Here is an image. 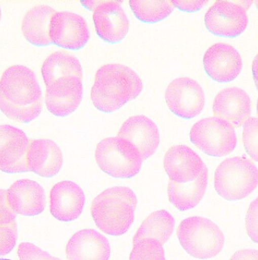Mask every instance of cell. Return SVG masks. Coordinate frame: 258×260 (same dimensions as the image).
Listing matches in <instances>:
<instances>
[{"label": "cell", "instance_id": "1", "mask_svg": "<svg viewBox=\"0 0 258 260\" xmlns=\"http://www.w3.org/2000/svg\"><path fill=\"white\" fill-rule=\"evenodd\" d=\"M41 88L35 74L27 67L14 65L0 80V110L14 121L28 123L43 110Z\"/></svg>", "mask_w": 258, "mask_h": 260}, {"label": "cell", "instance_id": "2", "mask_svg": "<svg viewBox=\"0 0 258 260\" xmlns=\"http://www.w3.org/2000/svg\"><path fill=\"white\" fill-rule=\"evenodd\" d=\"M143 90L138 74L121 64L111 63L97 70L91 97L95 108L112 113L134 100Z\"/></svg>", "mask_w": 258, "mask_h": 260}, {"label": "cell", "instance_id": "3", "mask_svg": "<svg viewBox=\"0 0 258 260\" xmlns=\"http://www.w3.org/2000/svg\"><path fill=\"white\" fill-rule=\"evenodd\" d=\"M137 204V197L131 188L113 187L94 199L91 213L100 230L109 235L120 236L132 225Z\"/></svg>", "mask_w": 258, "mask_h": 260}, {"label": "cell", "instance_id": "4", "mask_svg": "<svg viewBox=\"0 0 258 260\" xmlns=\"http://www.w3.org/2000/svg\"><path fill=\"white\" fill-rule=\"evenodd\" d=\"M182 247L193 257L211 259L223 250L225 238L223 232L206 218L192 216L183 219L177 231Z\"/></svg>", "mask_w": 258, "mask_h": 260}, {"label": "cell", "instance_id": "5", "mask_svg": "<svg viewBox=\"0 0 258 260\" xmlns=\"http://www.w3.org/2000/svg\"><path fill=\"white\" fill-rule=\"evenodd\" d=\"M258 185L255 164L245 157H235L224 160L214 173V188L227 201L246 198Z\"/></svg>", "mask_w": 258, "mask_h": 260}, {"label": "cell", "instance_id": "6", "mask_svg": "<svg viewBox=\"0 0 258 260\" xmlns=\"http://www.w3.org/2000/svg\"><path fill=\"white\" fill-rule=\"evenodd\" d=\"M95 160L102 171L118 179H130L138 174L143 161L132 143L117 136L106 138L97 144Z\"/></svg>", "mask_w": 258, "mask_h": 260}, {"label": "cell", "instance_id": "7", "mask_svg": "<svg viewBox=\"0 0 258 260\" xmlns=\"http://www.w3.org/2000/svg\"><path fill=\"white\" fill-rule=\"evenodd\" d=\"M191 142L211 157H225L236 147L234 127L223 119L211 117L195 123L190 132Z\"/></svg>", "mask_w": 258, "mask_h": 260}, {"label": "cell", "instance_id": "8", "mask_svg": "<svg viewBox=\"0 0 258 260\" xmlns=\"http://www.w3.org/2000/svg\"><path fill=\"white\" fill-rule=\"evenodd\" d=\"M170 111L183 119L200 114L205 103V93L198 82L190 77H179L169 83L165 94Z\"/></svg>", "mask_w": 258, "mask_h": 260}, {"label": "cell", "instance_id": "9", "mask_svg": "<svg viewBox=\"0 0 258 260\" xmlns=\"http://www.w3.org/2000/svg\"><path fill=\"white\" fill-rule=\"evenodd\" d=\"M248 24L247 9L239 1H216L205 15L206 28L220 37H239Z\"/></svg>", "mask_w": 258, "mask_h": 260}, {"label": "cell", "instance_id": "10", "mask_svg": "<svg viewBox=\"0 0 258 260\" xmlns=\"http://www.w3.org/2000/svg\"><path fill=\"white\" fill-rule=\"evenodd\" d=\"M90 37L88 23L78 14L56 12L51 19L49 37L60 47L79 50L89 43Z\"/></svg>", "mask_w": 258, "mask_h": 260}, {"label": "cell", "instance_id": "11", "mask_svg": "<svg viewBox=\"0 0 258 260\" xmlns=\"http://www.w3.org/2000/svg\"><path fill=\"white\" fill-rule=\"evenodd\" d=\"M30 141L22 130L0 125V170L7 173L28 172L27 154Z\"/></svg>", "mask_w": 258, "mask_h": 260}, {"label": "cell", "instance_id": "12", "mask_svg": "<svg viewBox=\"0 0 258 260\" xmlns=\"http://www.w3.org/2000/svg\"><path fill=\"white\" fill-rule=\"evenodd\" d=\"M83 95L82 79L65 76L46 86V107L54 115L66 117L79 108Z\"/></svg>", "mask_w": 258, "mask_h": 260}, {"label": "cell", "instance_id": "13", "mask_svg": "<svg viewBox=\"0 0 258 260\" xmlns=\"http://www.w3.org/2000/svg\"><path fill=\"white\" fill-rule=\"evenodd\" d=\"M205 72L214 81L229 83L240 74L242 60L231 45L218 43L208 48L203 57Z\"/></svg>", "mask_w": 258, "mask_h": 260}, {"label": "cell", "instance_id": "14", "mask_svg": "<svg viewBox=\"0 0 258 260\" xmlns=\"http://www.w3.org/2000/svg\"><path fill=\"white\" fill-rule=\"evenodd\" d=\"M93 21L97 35L112 44L121 42L129 32V19L117 1H102L94 11Z\"/></svg>", "mask_w": 258, "mask_h": 260}, {"label": "cell", "instance_id": "15", "mask_svg": "<svg viewBox=\"0 0 258 260\" xmlns=\"http://www.w3.org/2000/svg\"><path fill=\"white\" fill-rule=\"evenodd\" d=\"M163 164L169 180L177 183L195 180L206 168L194 150L183 145L171 147L165 153Z\"/></svg>", "mask_w": 258, "mask_h": 260}, {"label": "cell", "instance_id": "16", "mask_svg": "<svg viewBox=\"0 0 258 260\" xmlns=\"http://www.w3.org/2000/svg\"><path fill=\"white\" fill-rule=\"evenodd\" d=\"M117 137L132 143L140 151L143 161L156 152L160 143L158 126L145 115L129 117L122 125Z\"/></svg>", "mask_w": 258, "mask_h": 260}, {"label": "cell", "instance_id": "17", "mask_svg": "<svg viewBox=\"0 0 258 260\" xmlns=\"http://www.w3.org/2000/svg\"><path fill=\"white\" fill-rule=\"evenodd\" d=\"M6 193L9 207L16 214L35 216L46 208L44 188L35 181L27 179L17 181Z\"/></svg>", "mask_w": 258, "mask_h": 260}, {"label": "cell", "instance_id": "18", "mask_svg": "<svg viewBox=\"0 0 258 260\" xmlns=\"http://www.w3.org/2000/svg\"><path fill=\"white\" fill-rule=\"evenodd\" d=\"M85 194L80 185L71 181H62L54 185L50 193V212L61 222H71L81 216Z\"/></svg>", "mask_w": 258, "mask_h": 260}, {"label": "cell", "instance_id": "19", "mask_svg": "<svg viewBox=\"0 0 258 260\" xmlns=\"http://www.w3.org/2000/svg\"><path fill=\"white\" fill-rule=\"evenodd\" d=\"M251 99L248 94L238 87L220 91L214 100V117L226 120L233 127L239 128L251 115Z\"/></svg>", "mask_w": 258, "mask_h": 260}, {"label": "cell", "instance_id": "20", "mask_svg": "<svg viewBox=\"0 0 258 260\" xmlns=\"http://www.w3.org/2000/svg\"><path fill=\"white\" fill-rule=\"evenodd\" d=\"M64 162L60 147L50 139H31L27 154V167L42 177L56 176Z\"/></svg>", "mask_w": 258, "mask_h": 260}, {"label": "cell", "instance_id": "21", "mask_svg": "<svg viewBox=\"0 0 258 260\" xmlns=\"http://www.w3.org/2000/svg\"><path fill=\"white\" fill-rule=\"evenodd\" d=\"M109 241L94 229H83L72 235L66 247L67 260H109Z\"/></svg>", "mask_w": 258, "mask_h": 260}, {"label": "cell", "instance_id": "22", "mask_svg": "<svg viewBox=\"0 0 258 260\" xmlns=\"http://www.w3.org/2000/svg\"><path fill=\"white\" fill-rule=\"evenodd\" d=\"M208 172L206 168L202 174L191 182L177 183L168 181V196L170 202L180 211L194 208L199 204L208 186Z\"/></svg>", "mask_w": 258, "mask_h": 260}, {"label": "cell", "instance_id": "23", "mask_svg": "<svg viewBox=\"0 0 258 260\" xmlns=\"http://www.w3.org/2000/svg\"><path fill=\"white\" fill-rule=\"evenodd\" d=\"M55 12V9L46 5L35 6L29 10L21 24L24 38L34 46H46L52 44L49 37V26Z\"/></svg>", "mask_w": 258, "mask_h": 260}, {"label": "cell", "instance_id": "24", "mask_svg": "<svg viewBox=\"0 0 258 260\" xmlns=\"http://www.w3.org/2000/svg\"><path fill=\"white\" fill-rule=\"evenodd\" d=\"M42 74L46 86L65 76L83 79V68L77 57L64 50L51 54L42 66Z\"/></svg>", "mask_w": 258, "mask_h": 260}, {"label": "cell", "instance_id": "25", "mask_svg": "<svg viewBox=\"0 0 258 260\" xmlns=\"http://www.w3.org/2000/svg\"><path fill=\"white\" fill-rule=\"evenodd\" d=\"M174 225V217L166 210L154 212L139 228L133 238V242L141 239H153L163 246L172 235Z\"/></svg>", "mask_w": 258, "mask_h": 260}, {"label": "cell", "instance_id": "26", "mask_svg": "<svg viewBox=\"0 0 258 260\" xmlns=\"http://www.w3.org/2000/svg\"><path fill=\"white\" fill-rule=\"evenodd\" d=\"M129 5L137 19L150 24L163 21L172 13L175 8L172 1L131 0Z\"/></svg>", "mask_w": 258, "mask_h": 260}, {"label": "cell", "instance_id": "27", "mask_svg": "<svg viewBox=\"0 0 258 260\" xmlns=\"http://www.w3.org/2000/svg\"><path fill=\"white\" fill-rule=\"evenodd\" d=\"M129 260H166L163 246L153 239H141L133 242Z\"/></svg>", "mask_w": 258, "mask_h": 260}, {"label": "cell", "instance_id": "28", "mask_svg": "<svg viewBox=\"0 0 258 260\" xmlns=\"http://www.w3.org/2000/svg\"><path fill=\"white\" fill-rule=\"evenodd\" d=\"M242 142L247 154L258 162V117H249L244 123Z\"/></svg>", "mask_w": 258, "mask_h": 260}, {"label": "cell", "instance_id": "29", "mask_svg": "<svg viewBox=\"0 0 258 260\" xmlns=\"http://www.w3.org/2000/svg\"><path fill=\"white\" fill-rule=\"evenodd\" d=\"M18 255L20 260H62L49 254L35 244L29 242L19 244Z\"/></svg>", "mask_w": 258, "mask_h": 260}, {"label": "cell", "instance_id": "30", "mask_svg": "<svg viewBox=\"0 0 258 260\" xmlns=\"http://www.w3.org/2000/svg\"><path fill=\"white\" fill-rule=\"evenodd\" d=\"M18 238L17 223L0 226V256H5L12 252L16 245Z\"/></svg>", "mask_w": 258, "mask_h": 260}, {"label": "cell", "instance_id": "31", "mask_svg": "<svg viewBox=\"0 0 258 260\" xmlns=\"http://www.w3.org/2000/svg\"><path fill=\"white\" fill-rule=\"evenodd\" d=\"M245 226L248 236L254 243L258 244V198L248 207Z\"/></svg>", "mask_w": 258, "mask_h": 260}, {"label": "cell", "instance_id": "32", "mask_svg": "<svg viewBox=\"0 0 258 260\" xmlns=\"http://www.w3.org/2000/svg\"><path fill=\"white\" fill-rule=\"evenodd\" d=\"M16 216V213L8 204L6 191L0 189V226H7L17 223Z\"/></svg>", "mask_w": 258, "mask_h": 260}, {"label": "cell", "instance_id": "33", "mask_svg": "<svg viewBox=\"0 0 258 260\" xmlns=\"http://www.w3.org/2000/svg\"><path fill=\"white\" fill-rule=\"evenodd\" d=\"M174 7H177L180 10L187 12H195L200 10L203 8L208 1H199V0H175L172 1Z\"/></svg>", "mask_w": 258, "mask_h": 260}, {"label": "cell", "instance_id": "34", "mask_svg": "<svg viewBox=\"0 0 258 260\" xmlns=\"http://www.w3.org/2000/svg\"><path fill=\"white\" fill-rule=\"evenodd\" d=\"M230 260H258V250L253 249L238 250Z\"/></svg>", "mask_w": 258, "mask_h": 260}, {"label": "cell", "instance_id": "35", "mask_svg": "<svg viewBox=\"0 0 258 260\" xmlns=\"http://www.w3.org/2000/svg\"><path fill=\"white\" fill-rule=\"evenodd\" d=\"M252 76L254 79V83H255L256 87L258 90V53L252 62Z\"/></svg>", "mask_w": 258, "mask_h": 260}, {"label": "cell", "instance_id": "36", "mask_svg": "<svg viewBox=\"0 0 258 260\" xmlns=\"http://www.w3.org/2000/svg\"><path fill=\"white\" fill-rule=\"evenodd\" d=\"M102 1H86L81 2V4H83L85 7L88 8L89 10L95 11L97 6L101 3Z\"/></svg>", "mask_w": 258, "mask_h": 260}, {"label": "cell", "instance_id": "37", "mask_svg": "<svg viewBox=\"0 0 258 260\" xmlns=\"http://www.w3.org/2000/svg\"><path fill=\"white\" fill-rule=\"evenodd\" d=\"M253 3H254V4H255L256 7H257L258 9V1L253 2Z\"/></svg>", "mask_w": 258, "mask_h": 260}, {"label": "cell", "instance_id": "38", "mask_svg": "<svg viewBox=\"0 0 258 260\" xmlns=\"http://www.w3.org/2000/svg\"><path fill=\"white\" fill-rule=\"evenodd\" d=\"M1 17H2V12H1V8H0V21H1Z\"/></svg>", "mask_w": 258, "mask_h": 260}, {"label": "cell", "instance_id": "39", "mask_svg": "<svg viewBox=\"0 0 258 260\" xmlns=\"http://www.w3.org/2000/svg\"><path fill=\"white\" fill-rule=\"evenodd\" d=\"M257 114L258 116V100H257Z\"/></svg>", "mask_w": 258, "mask_h": 260}, {"label": "cell", "instance_id": "40", "mask_svg": "<svg viewBox=\"0 0 258 260\" xmlns=\"http://www.w3.org/2000/svg\"><path fill=\"white\" fill-rule=\"evenodd\" d=\"M0 260H10V259H0Z\"/></svg>", "mask_w": 258, "mask_h": 260}]
</instances>
